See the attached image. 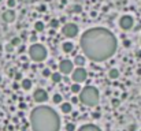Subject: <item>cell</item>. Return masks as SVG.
<instances>
[{"label":"cell","instance_id":"6da1fadb","mask_svg":"<svg viewBox=\"0 0 141 131\" xmlns=\"http://www.w3.org/2000/svg\"><path fill=\"white\" fill-rule=\"evenodd\" d=\"M79 48L88 60L104 63L117 53L118 40L107 27H89L79 36Z\"/></svg>","mask_w":141,"mask_h":131},{"label":"cell","instance_id":"7a4b0ae2","mask_svg":"<svg viewBox=\"0 0 141 131\" xmlns=\"http://www.w3.org/2000/svg\"><path fill=\"white\" fill-rule=\"evenodd\" d=\"M30 128L32 131H60L62 120L52 107L38 104L30 112Z\"/></svg>","mask_w":141,"mask_h":131},{"label":"cell","instance_id":"3957f363","mask_svg":"<svg viewBox=\"0 0 141 131\" xmlns=\"http://www.w3.org/2000/svg\"><path fill=\"white\" fill-rule=\"evenodd\" d=\"M78 98L82 105H85L88 108H94L100 102V92L93 85H86L78 93Z\"/></svg>","mask_w":141,"mask_h":131},{"label":"cell","instance_id":"277c9868","mask_svg":"<svg viewBox=\"0 0 141 131\" xmlns=\"http://www.w3.org/2000/svg\"><path fill=\"white\" fill-rule=\"evenodd\" d=\"M27 56L34 63H43L48 57V49L44 44L41 42H33L27 48Z\"/></svg>","mask_w":141,"mask_h":131},{"label":"cell","instance_id":"5b68a950","mask_svg":"<svg viewBox=\"0 0 141 131\" xmlns=\"http://www.w3.org/2000/svg\"><path fill=\"white\" fill-rule=\"evenodd\" d=\"M60 32H62V34L65 36L67 40H73V38L78 37V34H79V27H78V25L74 23V22H67V23H65V25L62 26Z\"/></svg>","mask_w":141,"mask_h":131},{"label":"cell","instance_id":"8992f818","mask_svg":"<svg viewBox=\"0 0 141 131\" xmlns=\"http://www.w3.org/2000/svg\"><path fill=\"white\" fill-rule=\"evenodd\" d=\"M70 78L71 82H77V83L82 85L88 79V71H86L85 67H75L73 70V73L70 74Z\"/></svg>","mask_w":141,"mask_h":131},{"label":"cell","instance_id":"52a82bcc","mask_svg":"<svg viewBox=\"0 0 141 131\" xmlns=\"http://www.w3.org/2000/svg\"><path fill=\"white\" fill-rule=\"evenodd\" d=\"M118 26L120 29L123 30V32H130V30L134 27V18L132 15H122L118 20Z\"/></svg>","mask_w":141,"mask_h":131},{"label":"cell","instance_id":"ba28073f","mask_svg":"<svg viewBox=\"0 0 141 131\" xmlns=\"http://www.w3.org/2000/svg\"><path fill=\"white\" fill-rule=\"evenodd\" d=\"M49 100V94L45 89L43 87H37L34 92H33V101L36 104H45V102Z\"/></svg>","mask_w":141,"mask_h":131},{"label":"cell","instance_id":"9c48e42d","mask_svg":"<svg viewBox=\"0 0 141 131\" xmlns=\"http://www.w3.org/2000/svg\"><path fill=\"white\" fill-rule=\"evenodd\" d=\"M74 70V63L70 59H63L58 63V71L62 73L63 75H70Z\"/></svg>","mask_w":141,"mask_h":131},{"label":"cell","instance_id":"30bf717a","mask_svg":"<svg viewBox=\"0 0 141 131\" xmlns=\"http://www.w3.org/2000/svg\"><path fill=\"white\" fill-rule=\"evenodd\" d=\"M1 18H3V20L6 22V23H12V22L15 20V18H17V14H15L14 8H8L7 11L3 12Z\"/></svg>","mask_w":141,"mask_h":131},{"label":"cell","instance_id":"8fae6325","mask_svg":"<svg viewBox=\"0 0 141 131\" xmlns=\"http://www.w3.org/2000/svg\"><path fill=\"white\" fill-rule=\"evenodd\" d=\"M73 63H74L75 67H85L86 63H88V59H86V56L84 55V53H78V55L74 56Z\"/></svg>","mask_w":141,"mask_h":131},{"label":"cell","instance_id":"7c38bea8","mask_svg":"<svg viewBox=\"0 0 141 131\" xmlns=\"http://www.w3.org/2000/svg\"><path fill=\"white\" fill-rule=\"evenodd\" d=\"M59 111L62 112L63 115H70L73 112V104L67 101H62L59 104Z\"/></svg>","mask_w":141,"mask_h":131},{"label":"cell","instance_id":"4fadbf2b","mask_svg":"<svg viewBox=\"0 0 141 131\" xmlns=\"http://www.w3.org/2000/svg\"><path fill=\"white\" fill-rule=\"evenodd\" d=\"M75 131H103L99 126L93 124V123H86V124H82L79 126Z\"/></svg>","mask_w":141,"mask_h":131},{"label":"cell","instance_id":"5bb4252c","mask_svg":"<svg viewBox=\"0 0 141 131\" xmlns=\"http://www.w3.org/2000/svg\"><path fill=\"white\" fill-rule=\"evenodd\" d=\"M60 48H62V52L66 53V55H69V53H73L74 52V42L73 41H63L62 45H60Z\"/></svg>","mask_w":141,"mask_h":131},{"label":"cell","instance_id":"9a60e30c","mask_svg":"<svg viewBox=\"0 0 141 131\" xmlns=\"http://www.w3.org/2000/svg\"><path fill=\"white\" fill-rule=\"evenodd\" d=\"M49 79H51V82H52V83H60V82H62V79H63V74L59 73L58 70L52 71V73H51Z\"/></svg>","mask_w":141,"mask_h":131},{"label":"cell","instance_id":"2e32d148","mask_svg":"<svg viewBox=\"0 0 141 131\" xmlns=\"http://www.w3.org/2000/svg\"><path fill=\"white\" fill-rule=\"evenodd\" d=\"M21 87L24 89L25 92L30 90V89L33 87V82H32V79H29V78H22V79H21Z\"/></svg>","mask_w":141,"mask_h":131},{"label":"cell","instance_id":"e0dca14e","mask_svg":"<svg viewBox=\"0 0 141 131\" xmlns=\"http://www.w3.org/2000/svg\"><path fill=\"white\" fill-rule=\"evenodd\" d=\"M70 92H71V94H77L78 96V93L81 92V89H82V86H81V83H77V82H71L70 83Z\"/></svg>","mask_w":141,"mask_h":131},{"label":"cell","instance_id":"ac0fdd59","mask_svg":"<svg viewBox=\"0 0 141 131\" xmlns=\"http://www.w3.org/2000/svg\"><path fill=\"white\" fill-rule=\"evenodd\" d=\"M44 30H45L44 20H36L34 22V32L36 33H43Z\"/></svg>","mask_w":141,"mask_h":131},{"label":"cell","instance_id":"d6986e66","mask_svg":"<svg viewBox=\"0 0 141 131\" xmlns=\"http://www.w3.org/2000/svg\"><path fill=\"white\" fill-rule=\"evenodd\" d=\"M119 75H120V73H119V70H118V68L112 67V68H110V70H108V78L112 79V81L118 79V78H119Z\"/></svg>","mask_w":141,"mask_h":131},{"label":"cell","instance_id":"ffe728a7","mask_svg":"<svg viewBox=\"0 0 141 131\" xmlns=\"http://www.w3.org/2000/svg\"><path fill=\"white\" fill-rule=\"evenodd\" d=\"M62 101H63V96H62L60 93H55V94L52 96V104L59 105Z\"/></svg>","mask_w":141,"mask_h":131},{"label":"cell","instance_id":"44dd1931","mask_svg":"<svg viewBox=\"0 0 141 131\" xmlns=\"http://www.w3.org/2000/svg\"><path fill=\"white\" fill-rule=\"evenodd\" d=\"M49 27H51V29H53V30H58L59 27H60V20L56 19V18L51 19L49 20Z\"/></svg>","mask_w":141,"mask_h":131},{"label":"cell","instance_id":"7402d4cb","mask_svg":"<svg viewBox=\"0 0 141 131\" xmlns=\"http://www.w3.org/2000/svg\"><path fill=\"white\" fill-rule=\"evenodd\" d=\"M71 12H73V14H81V12H82V6H81V4H74V6L71 7Z\"/></svg>","mask_w":141,"mask_h":131},{"label":"cell","instance_id":"603a6c76","mask_svg":"<svg viewBox=\"0 0 141 131\" xmlns=\"http://www.w3.org/2000/svg\"><path fill=\"white\" fill-rule=\"evenodd\" d=\"M10 42H11V45H14V47L17 48V47H19V45L22 44V40H21V37H14V38H11Z\"/></svg>","mask_w":141,"mask_h":131},{"label":"cell","instance_id":"cb8c5ba5","mask_svg":"<svg viewBox=\"0 0 141 131\" xmlns=\"http://www.w3.org/2000/svg\"><path fill=\"white\" fill-rule=\"evenodd\" d=\"M51 73H52V70H51L49 67H44V68H43V71H41V75L44 76V78H49Z\"/></svg>","mask_w":141,"mask_h":131},{"label":"cell","instance_id":"d4e9b609","mask_svg":"<svg viewBox=\"0 0 141 131\" xmlns=\"http://www.w3.org/2000/svg\"><path fill=\"white\" fill-rule=\"evenodd\" d=\"M65 130H66V131H75L77 127H75V124H74L73 122H69V123H66Z\"/></svg>","mask_w":141,"mask_h":131},{"label":"cell","instance_id":"484cf974","mask_svg":"<svg viewBox=\"0 0 141 131\" xmlns=\"http://www.w3.org/2000/svg\"><path fill=\"white\" fill-rule=\"evenodd\" d=\"M71 104H74V105H77V104H79V98H78V96L77 94H73L71 96Z\"/></svg>","mask_w":141,"mask_h":131},{"label":"cell","instance_id":"4316f807","mask_svg":"<svg viewBox=\"0 0 141 131\" xmlns=\"http://www.w3.org/2000/svg\"><path fill=\"white\" fill-rule=\"evenodd\" d=\"M15 6H17V1H15V0H7V7H8V8H14Z\"/></svg>","mask_w":141,"mask_h":131},{"label":"cell","instance_id":"83f0119b","mask_svg":"<svg viewBox=\"0 0 141 131\" xmlns=\"http://www.w3.org/2000/svg\"><path fill=\"white\" fill-rule=\"evenodd\" d=\"M17 48H18V53H21V55H22V53H24L26 49H27V48H26V45H24V44H21V45H19V47H17Z\"/></svg>","mask_w":141,"mask_h":131},{"label":"cell","instance_id":"f1b7e54d","mask_svg":"<svg viewBox=\"0 0 141 131\" xmlns=\"http://www.w3.org/2000/svg\"><path fill=\"white\" fill-rule=\"evenodd\" d=\"M14 48H15V47H14V45H11V42H10V44H7L6 47H4V49H6L8 53H11L12 51H14Z\"/></svg>","mask_w":141,"mask_h":131},{"label":"cell","instance_id":"f546056e","mask_svg":"<svg viewBox=\"0 0 141 131\" xmlns=\"http://www.w3.org/2000/svg\"><path fill=\"white\" fill-rule=\"evenodd\" d=\"M29 38H30V41H32V44L33 42H37V36H36V32L32 33V36H30Z\"/></svg>","mask_w":141,"mask_h":131},{"label":"cell","instance_id":"4dcf8cb0","mask_svg":"<svg viewBox=\"0 0 141 131\" xmlns=\"http://www.w3.org/2000/svg\"><path fill=\"white\" fill-rule=\"evenodd\" d=\"M130 45H132V41H130V40H125L123 41V47L125 48H129Z\"/></svg>","mask_w":141,"mask_h":131},{"label":"cell","instance_id":"1f68e13d","mask_svg":"<svg viewBox=\"0 0 141 131\" xmlns=\"http://www.w3.org/2000/svg\"><path fill=\"white\" fill-rule=\"evenodd\" d=\"M22 79V74L21 73H17L15 74V81H21Z\"/></svg>","mask_w":141,"mask_h":131},{"label":"cell","instance_id":"d6a6232c","mask_svg":"<svg viewBox=\"0 0 141 131\" xmlns=\"http://www.w3.org/2000/svg\"><path fill=\"white\" fill-rule=\"evenodd\" d=\"M112 105H114V107H118V105H119V100L114 98V100H112Z\"/></svg>","mask_w":141,"mask_h":131},{"label":"cell","instance_id":"836d02e7","mask_svg":"<svg viewBox=\"0 0 141 131\" xmlns=\"http://www.w3.org/2000/svg\"><path fill=\"white\" fill-rule=\"evenodd\" d=\"M26 37H27V33H26V32H22V34H21V40H25Z\"/></svg>","mask_w":141,"mask_h":131},{"label":"cell","instance_id":"e575fe53","mask_svg":"<svg viewBox=\"0 0 141 131\" xmlns=\"http://www.w3.org/2000/svg\"><path fill=\"white\" fill-rule=\"evenodd\" d=\"M27 59H29V57H26V56H25L24 53L21 55V60H22V61H27Z\"/></svg>","mask_w":141,"mask_h":131},{"label":"cell","instance_id":"d590c367","mask_svg":"<svg viewBox=\"0 0 141 131\" xmlns=\"http://www.w3.org/2000/svg\"><path fill=\"white\" fill-rule=\"evenodd\" d=\"M38 11H43V12L45 11V6H44V4H43V6H40V7H38Z\"/></svg>","mask_w":141,"mask_h":131},{"label":"cell","instance_id":"8d00e7d4","mask_svg":"<svg viewBox=\"0 0 141 131\" xmlns=\"http://www.w3.org/2000/svg\"><path fill=\"white\" fill-rule=\"evenodd\" d=\"M91 17H92V18L97 17V12H96V11H92V12H91Z\"/></svg>","mask_w":141,"mask_h":131},{"label":"cell","instance_id":"74e56055","mask_svg":"<svg viewBox=\"0 0 141 131\" xmlns=\"http://www.w3.org/2000/svg\"><path fill=\"white\" fill-rule=\"evenodd\" d=\"M12 87H14V89H15V90H17V89H18V87H19V85H18V83H14V85H12Z\"/></svg>","mask_w":141,"mask_h":131},{"label":"cell","instance_id":"f35d334b","mask_svg":"<svg viewBox=\"0 0 141 131\" xmlns=\"http://www.w3.org/2000/svg\"><path fill=\"white\" fill-rule=\"evenodd\" d=\"M136 55H137V57H141V51H137V52H136Z\"/></svg>","mask_w":141,"mask_h":131},{"label":"cell","instance_id":"ab89813d","mask_svg":"<svg viewBox=\"0 0 141 131\" xmlns=\"http://www.w3.org/2000/svg\"><path fill=\"white\" fill-rule=\"evenodd\" d=\"M93 117H96V119H99V117H100V113H93Z\"/></svg>","mask_w":141,"mask_h":131},{"label":"cell","instance_id":"60d3db41","mask_svg":"<svg viewBox=\"0 0 141 131\" xmlns=\"http://www.w3.org/2000/svg\"><path fill=\"white\" fill-rule=\"evenodd\" d=\"M1 81H3V79H1V76H0V83H1Z\"/></svg>","mask_w":141,"mask_h":131},{"label":"cell","instance_id":"b9f144b4","mask_svg":"<svg viewBox=\"0 0 141 131\" xmlns=\"http://www.w3.org/2000/svg\"><path fill=\"white\" fill-rule=\"evenodd\" d=\"M140 44H141V36H140Z\"/></svg>","mask_w":141,"mask_h":131},{"label":"cell","instance_id":"7bdbcfd3","mask_svg":"<svg viewBox=\"0 0 141 131\" xmlns=\"http://www.w3.org/2000/svg\"><path fill=\"white\" fill-rule=\"evenodd\" d=\"M0 51H1V45H0Z\"/></svg>","mask_w":141,"mask_h":131},{"label":"cell","instance_id":"ee69618b","mask_svg":"<svg viewBox=\"0 0 141 131\" xmlns=\"http://www.w3.org/2000/svg\"><path fill=\"white\" fill-rule=\"evenodd\" d=\"M1 1H3V0H0V3H1Z\"/></svg>","mask_w":141,"mask_h":131},{"label":"cell","instance_id":"f6af8a7d","mask_svg":"<svg viewBox=\"0 0 141 131\" xmlns=\"http://www.w3.org/2000/svg\"><path fill=\"white\" fill-rule=\"evenodd\" d=\"M138 131H141V130H138Z\"/></svg>","mask_w":141,"mask_h":131},{"label":"cell","instance_id":"bcb514c9","mask_svg":"<svg viewBox=\"0 0 141 131\" xmlns=\"http://www.w3.org/2000/svg\"><path fill=\"white\" fill-rule=\"evenodd\" d=\"M140 4H141V1H140Z\"/></svg>","mask_w":141,"mask_h":131}]
</instances>
